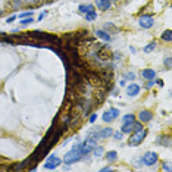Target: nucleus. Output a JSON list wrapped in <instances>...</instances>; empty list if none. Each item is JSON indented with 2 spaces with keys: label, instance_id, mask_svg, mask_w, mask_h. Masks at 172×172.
Here are the masks:
<instances>
[{
  "label": "nucleus",
  "instance_id": "0eeeda50",
  "mask_svg": "<svg viewBox=\"0 0 172 172\" xmlns=\"http://www.w3.org/2000/svg\"><path fill=\"white\" fill-rule=\"evenodd\" d=\"M138 24L141 28H144V29H149L155 25V19L152 15H141V18L138 19Z\"/></svg>",
  "mask_w": 172,
  "mask_h": 172
},
{
  "label": "nucleus",
  "instance_id": "f257e3e1",
  "mask_svg": "<svg viewBox=\"0 0 172 172\" xmlns=\"http://www.w3.org/2000/svg\"><path fill=\"white\" fill-rule=\"evenodd\" d=\"M25 37L27 38H33V40H37V41H44V43H49V44H57V47L61 49L62 47V40L56 35H52V34H47V33H43V31H29V33H25Z\"/></svg>",
  "mask_w": 172,
  "mask_h": 172
},
{
  "label": "nucleus",
  "instance_id": "6e6552de",
  "mask_svg": "<svg viewBox=\"0 0 172 172\" xmlns=\"http://www.w3.org/2000/svg\"><path fill=\"white\" fill-rule=\"evenodd\" d=\"M106 94H107V88H106V87H103V88L99 90V91H96V94H94L96 106L100 105V103H103V100L106 99Z\"/></svg>",
  "mask_w": 172,
  "mask_h": 172
},
{
  "label": "nucleus",
  "instance_id": "c9c22d12",
  "mask_svg": "<svg viewBox=\"0 0 172 172\" xmlns=\"http://www.w3.org/2000/svg\"><path fill=\"white\" fill-rule=\"evenodd\" d=\"M15 19H16V15H12V16L7 18V21H6V22H7V24H12L13 21H15Z\"/></svg>",
  "mask_w": 172,
  "mask_h": 172
},
{
  "label": "nucleus",
  "instance_id": "aec40b11",
  "mask_svg": "<svg viewBox=\"0 0 172 172\" xmlns=\"http://www.w3.org/2000/svg\"><path fill=\"white\" fill-rule=\"evenodd\" d=\"M102 119H103V122H112V121H113V118H112L111 111L103 112V115H102Z\"/></svg>",
  "mask_w": 172,
  "mask_h": 172
},
{
  "label": "nucleus",
  "instance_id": "79ce46f5",
  "mask_svg": "<svg viewBox=\"0 0 172 172\" xmlns=\"http://www.w3.org/2000/svg\"><path fill=\"white\" fill-rule=\"evenodd\" d=\"M100 171H102V172H107V171H112V168L106 166V168H102V169H100Z\"/></svg>",
  "mask_w": 172,
  "mask_h": 172
},
{
  "label": "nucleus",
  "instance_id": "a211bd4d",
  "mask_svg": "<svg viewBox=\"0 0 172 172\" xmlns=\"http://www.w3.org/2000/svg\"><path fill=\"white\" fill-rule=\"evenodd\" d=\"M78 11L81 12V13H88V12L94 11V6L93 5H79L78 6Z\"/></svg>",
  "mask_w": 172,
  "mask_h": 172
},
{
  "label": "nucleus",
  "instance_id": "c85d7f7f",
  "mask_svg": "<svg viewBox=\"0 0 172 172\" xmlns=\"http://www.w3.org/2000/svg\"><path fill=\"white\" fill-rule=\"evenodd\" d=\"M143 129V125L140 122H134L133 124V131H141Z\"/></svg>",
  "mask_w": 172,
  "mask_h": 172
},
{
  "label": "nucleus",
  "instance_id": "f03ea898",
  "mask_svg": "<svg viewBox=\"0 0 172 172\" xmlns=\"http://www.w3.org/2000/svg\"><path fill=\"white\" fill-rule=\"evenodd\" d=\"M83 157H84V156H83V153H81V143H79V141H77V143L74 144L72 149L66 153L65 159H63V163L71 165V163H75V162H79Z\"/></svg>",
  "mask_w": 172,
  "mask_h": 172
},
{
  "label": "nucleus",
  "instance_id": "4468645a",
  "mask_svg": "<svg viewBox=\"0 0 172 172\" xmlns=\"http://www.w3.org/2000/svg\"><path fill=\"white\" fill-rule=\"evenodd\" d=\"M29 163H33V157L29 156L28 159H25L24 162H21V163H18V165H15V166H12L11 169H15V171H21V169H27V166L29 165Z\"/></svg>",
  "mask_w": 172,
  "mask_h": 172
},
{
  "label": "nucleus",
  "instance_id": "bb28decb",
  "mask_svg": "<svg viewBox=\"0 0 172 172\" xmlns=\"http://www.w3.org/2000/svg\"><path fill=\"white\" fill-rule=\"evenodd\" d=\"M155 47H156V43H155V41H152L149 46H146V47H144V52H146V53H149V52H152V50H155Z\"/></svg>",
  "mask_w": 172,
  "mask_h": 172
},
{
  "label": "nucleus",
  "instance_id": "a19ab883",
  "mask_svg": "<svg viewBox=\"0 0 172 172\" xmlns=\"http://www.w3.org/2000/svg\"><path fill=\"white\" fill-rule=\"evenodd\" d=\"M155 84H159L161 87H163V81H162V79H156L155 78Z\"/></svg>",
  "mask_w": 172,
  "mask_h": 172
},
{
  "label": "nucleus",
  "instance_id": "b1692460",
  "mask_svg": "<svg viewBox=\"0 0 172 172\" xmlns=\"http://www.w3.org/2000/svg\"><path fill=\"white\" fill-rule=\"evenodd\" d=\"M103 147H100V146H96L94 150H93V153H94L96 157H100V156H103Z\"/></svg>",
  "mask_w": 172,
  "mask_h": 172
},
{
  "label": "nucleus",
  "instance_id": "5701e85b",
  "mask_svg": "<svg viewBox=\"0 0 172 172\" xmlns=\"http://www.w3.org/2000/svg\"><path fill=\"white\" fill-rule=\"evenodd\" d=\"M96 18H97V13H96L94 11H93V12H88V13H85V21H90V22H91V21H94Z\"/></svg>",
  "mask_w": 172,
  "mask_h": 172
},
{
  "label": "nucleus",
  "instance_id": "37998d69",
  "mask_svg": "<svg viewBox=\"0 0 172 172\" xmlns=\"http://www.w3.org/2000/svg\"><path fill=\"white\" fill-rule=\"evenodd\" d=\"M25 2H27V3H37L38 0H25Z\"/></svg>",
  "mask_w": 172,
  "mask_h": 172
},
{
  "label": "nucleus",
  "instance_id": "ddd939ff",
  "mask_svg": "<svg viewBox=\"0 0 172 172\" xmlns=\"http://www.w3.org/2000/svg\"><path fill=\"white\" fill-rule=\"evenodd\" d=\"M141 77L144 78L146 81L147 79H153V78H156V71L155 69H150V68H146V69L141 71Z\"/></svg>",
  "mask_w": 172,
  "mask_h": 172
},
{
  "label": "nucleus",
  "instance_id": "c756f323",
  "mask_svg": "<svg viewBox=\"0 0 172 172\" xmlns=\"http://www.w3.org/2000/svg\"><path fill=\"white\" fill-rule=\"evenodd\" d=\"M112 135H113L115 140H118V141H121V140H122V133H121V131H113Z\"/></svg>",
  "mask_w": 172,
  "mask_h": 172
},
{
  "label": "nucleus",
  "instance_id": "39448f33",
  "mask_svg": "<svg viewBox=\"0 0 172 172\" xmlns=\"http://www.w3.org/2000/svg\"><path fill=\"white\" fill-rule=\"evenodd\" d=\"M141 162L144 163L146 166H153V165H156V163L159 162V156H157V153H155V152H147V153H144V156L141 157Z\"/></svg>",
  "mask_w": 172,
  "mask_h": 172
},
{
  "label": "nucleus",
  "instance_id": "6ab92c4d",
  "mask_svg": "<svg viewBox=\"0 0 172 172\" xmlns=\"http://www.w3.org/2000/svg\"><path fill=\"white\" fill-rule=\"evenodd\" d=\"M133 124H134V122H133ZM133 124L124 122L122 128H121V133H122V134H129V133H133Z\"/></svg>",
  "mask_w": 172,
  "mask_h": 172
},
{
  "label": "nucleus",
  "instance_id": "423d86ee",
  "mask_svg": "<svg viewBox=\"0 0 172 172\" xmlns=\"http://www.w3.org/2000/svg\"><path fill=\"white\" fill-rule=\"evenodd\" d=\"M62 163V161L56 155H52L47 157V161L44 162V169H56Z\"/></svg>",
  "mask_w": 172,
  "mask_h": 172
},
{
  "label": "nucleus",
  "instance_id": "a878e982",
  "mask_svg": "<svg viewBox=\"0 0 172 172\" xmlns=\"http://www.w3.org/2000/svg\"><path fill=\"white\" fill-rule=\"evenodd\" d=\"M103 29H112L113 34H116L118 31H119V29H118L115 25H112V24H105V25H103Z\"/></svg>",
  "mask_w": 172,
  "mask_h": 172
},
{
  "label": "nucleus",
  "instance_id": "dca6fc26",
  "mask_svg": "<svg viewBox=\"0 0 172 172\" xmlns=\"http://www.w3.org/2000/svg\"><path fill=\"white\" fill-rule=\"evenodd\" d=\"M96 35L102 38L103 41H111V34L107 33L106 29H96Z\"/></svg>",
  "mask_w": 172,
  "mask_h": 172
},
{
  "label": "nucleus",
  "instance_id": "9d476101",
  "mask_svg": "<svg viewBox=\"0 0 172 172\" xmlns=\"http://www.w3.org/2000/svg\"><path fill=\"white\" fill-rule=\"evenodd\" d=\"M138 119L140 121H141V122H150V121H152V119H153V113H152V112L150 111H141L138 113Z\"/></svg>",
  "mask_w": 172,
  "mask_h": 172
},
{
  "label": "nucleus",
  "instance_id": "e433bc0d",
  "mask_svg": "<svg viewBox=\"0 0 172 172\" xmlns=\"http://www.w3.org/2000/svg\"><path fill=\"white\" fill-rule=\"evenodd\" d=\"M96 119H97V115H96V113H91V116H90V122L94 124V122H96Z\"/></svg>",
  "mask_w": 172,
  "mask_h": 172
},
{
  "label": "nucleus",
  "instance_id": "4be33fe9",
  "mask_svg": "<svg viewBox=\"0 0 172 172\" xmlns=\"http://www.w3.org/2000/svg\"><path fill=\"white\" fill-rule=\"evenodd\" d=\"M122 121H124V122H129V124L135 122V115H133V113H128V115H125V116L122 118Z\"/></svg>",
  "mask_w": 172,
  "mask_h": 172
},
{
  "label": "nucleus",
  "instance_id": "412c9836",
  "mask_svg": "<svg viewBox=\"0 0 172 172\" xmlns=\"http://www.w3.org/2000/svg\"><path fill=\"white\" fill-rule=\"evenodd\" d=\"M161 38L163 40V41H168V43H169V41H171V38H172V33H171V29H166V31H165V33H163V34L161 35Z\"/></svg>",
  "mask_w": 172,
  "mask_h": 172
},
{
  "label": "nucleus",
  "instance_id": "f3484780",
  "mask_svg": "<svg viewBox=\"0 0 172 172\" xmlns=\"http://www.w3.org/2000/svg\"><path fill=\"white\" fill-rule=\"evenodd\" d=\"M116 159H118V153L115 152V150H111V152L106 153V161L109 162V163H113Z\"/></svg>",
  "mask_w": 172,
  "mask_h": 172
},
{
  "label": "nucleus",
  "instance_id": "58836bf2",
  "mask_svg": "<svg viewBox=\"0 0 172 172\" xmlns=\"http://www.w3.org/2000/svg\"><path fill=\"white\" fill-rule=\"evenodd\" d=\"M46 15H47V11H44V12H41V13H40L38 15V21H41V19H43V18L46 16Z\"/></svg>",
  "mask_w": 172,
  "mask_h": 172
},
{
  "label": "nucleus",
  "instance_id": "393cba45",
  "mask_svg": "<svg viewBox=\"0 0 172 172\" xmlns=\"http://www.w3.org/2000/svg\"><path fill=\"white\" fill-rule=\"evenodd\" d=\"M21 25H29V24L34 22V18L33 16H28V18H22V21H19Z\"/></svg>",
  "mask_w": 172,
  "mask_h": 172
},
{
  "label": "nucleus",
  "instance_id": "4c0bfd02",
  "mask_svg": "<svg viewBox=\"0 0 172 172\" xmlns=\"http://www.w3.org/2000/svg\"><path fill=\"white\" fill-rule=\"evenodd\" d=\"M52 2H53V0H38L37 3H38V5H44V3H52Z\"/></svg>",
  "mask_w": 172,
  "mask_h": 172
},
{
  "label": "nucleus",
  "instance_id": "2eb2a0df",
  "mask_svg": "<svg viewBox=\"0 0 172 172\" xmlns=\"http://www.w3.org/2000/svg\"><path fill=\"white\" fill-rule=\"evenodd\" d=\"M156 144L163 146V147H169V146H171V137H168V135L157 137V140H156Z\"/></svg>",
  "mask_w": 172,
  "mask_h": 172
},
{
  "label": "nucleus",
  "instance_id": "f704fd0d",
  "mask_svg": "<svg viewBox=\"0 0 172 172\" xmlns=\"http://www.w3.org/2000/svg\"><path fill=\"white\" fill-rule=\"evenodd\" d=\"M165 66H166V69H171V56H168L165 59Z\"/></svg>",
  "mask_w": 172,
  "mask_h": 172
},
{
  "label": "nucleus",
  "instance_id": "9b49d317",
  "mask_svg": "<svg viewBox=\"0 0 172 172\" xmlns=\"http://www.w3.org/2000/svg\"><path fill=\"white\" fill-rule=\"evenodd\" d=\"M140 93V85L138 84H129L127 87V94L131 96V97H135V96H138Z\"/></svg>",
  "mask_w": 172,
  "mask_h": 172
},
{
  "label": "nucleus",
  "instance_id": "f8f14e48",
  "mask_svg": "<svg viewBox=\"0 0 172 172\" xmlns=\"http://www.w3.org/2000/svg\"><path fill=\"white\" fill-rule=\"evenodd\" d=\"M112 134H113V129L112 128H100L99 129V140L102 138H111Z\"/></svg>",
  "mask_w": 172,
  "mask_h": 172
},
{
  "label": "nucleus",
  "instance_id": "20e7f679",
  "mask_svg": "<svg viewBox=\"0 0 172 172\" xmlns=\"http://www.w3.org/2000/svg\"><path fill=\"white\" fill-rule=\"evenodd\" d=\"M94 147H96V140L91 138V137L88 135V137L81 143V153H83V156L90 155V153L94 150Z\"/></svg>",
  "mask_w": 172,
  "mask_h": 172
},
{
  "label": "nucleus",
  "instance_id": "1a4fd4ad",
  "mask_svg": "<svg viewBox=\"0 0 172 172\" xmlns=\"http://www.w3.org/2000/svg\"><path fill=\"white\" fill-rule=\"evenodd\" d=\"M96 6L100 11H109L112 6V0H96Z\"/></svg>",
  "mask_w": 172,
  "mask_h": 172
},
{
  "label": "nucleus",
  "instance_id": "cd10ccee",
  "mask_svg": "<svg viewBox=\"0 0 172 172\" xmlns=\"http://www.w3.org/2000/svg\"><path fill=\"white\" fill-rule=\"evenodd\" d=\"M109 111H111V113H112V118H113V119H116V118L119 116V111H118V109H115V107H111Z\"/></svg>",
  "mask_w": 172,
  "mask_h": 172
},
{
  "label": "nucleus",
  "instance_id": "72a5a7b5",
  "mask_svg": "<svg viewBox=\"0 0 172 172\" xmlns=\"http://www.w3.org/2000/svg\"><path fill=\"white\" fill-rule=\"evenodd\" d=\"M111 59H113V61H119L121 59V53L119 52H115V53H112V57Z\"/></svg>",
  "mask_w": 172,
  "mask_h": 172
},
{
  "label": "nucleus",
  "instance_id": "473e14b6",
  "mask_svg": "<svg viewBox=\"0 0 172 172\" xmlns=\"http://www.w3.org/2000/svg\"><path fill=\"white\" fill-rule=\"evenodd\" d=\"M153 85H155V78H153V79H147V83H146V88L150 90Z\"/></svg>",
  "mask_w": 172,
  "mask_h": 172
},
{
  "label": "nucleus",
  "instance_id": "a18cd8bd",
  "mask_svg": "<svg viewBox=\"0 0 172 172\" xmlns=\"http://www.w3.org/2000/svg\"><path fill=\"white\" fill-rule=\"evenodd\" d=\"M2 13H3V12H2V11H0V16H2Z\"/></svg>",
  "mask_w": 172,
  "mask_h": 172
},
{
  "label": "nucleus",
  "instance_id": "7ed1b4c3",
  "mask_svg": "<svg viewBox=\"0 0 172 172\" xmlns=\"http://www.w3.org/2000/svg\"><path fill=\"white\" fill-rule=\"evenodd\" d=\"M146 135H147V129H141V131H134V134L128 138V144L129 146H140L144 141Z\"/></svg>",
  "mask_w": 172,
  "mask_h": 172
},
{
  "label": "nucleus",
  "instance_id": "ea45409f",
  "mask_svg": "<svg viewBox=\"0 0 172 172\" xmlns=\"http://www.w3.org/2000/svg\"><path fill=\"white\" fill-rule=\"evenodd\" d=\"M21 3H22V0H13V5H15V7H18Z\"/></svg>",
  "mask_w": 172,
  "mask_h": 172
},
{
  "label": "nucleus",
  "instance_id": "7c9ffc66",
  "mask_svg": "<svg viewBox=\"0 0 172 172\" xmlns=\"http://www.w3.org/2000/svg\"><path fill=\"white\" fill-rule=\"evenodd\" d=\"M28 16H33V11H28V12H22V13H19V18L22 19V18H28Z\"/></svg>",
  "mask_w": 172,
  "mask_h": 172
},
{
  "label": "nucleus",
  "instance_id": "2f4dec72",
  "mask_svg": "<svg viewBox=\"0 0 172 172\" xmlns=\"http://www.w3.org/2000/svg\"><path fill=\"white\" fill-rule=\"evenodd\" d=\"M124 78H125V79H135V74L134 72H127V74H124Z\"/></svg>",
  "mask_w": 172,
  "mask_h": 172
},
{
  "label": "nucleus",
  "instance_id": "c03bdc74",
  "mask_svg": "<svg viewBox=\"0 0 172 172\" xmlns=\"http://www.w3.org/2000/svg\"><path fill=\"white\" fill-rule=\"evenodd\" d=\"M163 169H165V171H171V168L168 166V165H163Z\"/></svg>",
  "mask_w": 172,
  "mask_h": 172
}]
</instances>
